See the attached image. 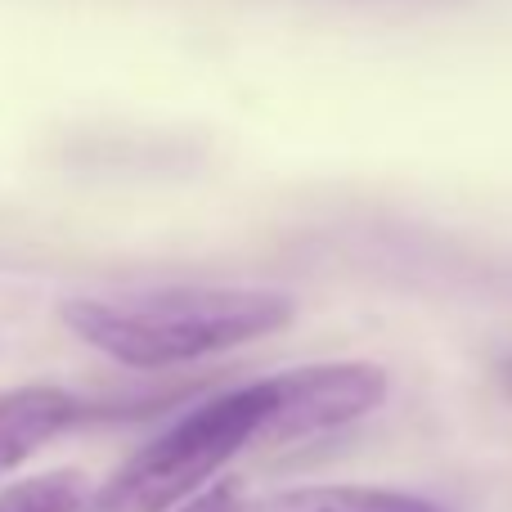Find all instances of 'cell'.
<instances>
[{
	"instance_id": "obj_1",
	"label": "cell",
	"mask_w": 512,
	"mask_h": 512,
	"mask_svg": "<svg viewBox=\"0 0 512 512\" xmlns=\"http://www.w3.org/2000/svg\"><path fill=\"white\" fill-rule=\"evenodd\" d=\"M297 301L252 283H167L140 292L72 297L59 319L122 369H176L248 346L292 324Z\"/></svg>"
},
{
	"instance_id": "obj_2",
	"label": "cell",
	"mask_w": 512,
	"mask_h": 512,
	"mask_svg": "<svg viewBox=\"0 0 512 512\" xmlns=\"http://www.w3.org/2000/svg\"><path fill=\"white\" fill-rule=\"evenodd\" d=\"M274 414V378H256L207 396L135 450L81 512H176L248 445H265Z\"/></svg>"
},
{
	"instance_id": "obj_3",
	"label": "cell",
	"mask_w": 512,
	"mask_h": 512,
	"mask_svg": "<svg viewBox=\"0 0 512 512\" xmlns=\"http://www.w3.org/2000/svg\"><path fill=\"white\" fill-rule=\"evenodd\" d=\"M382 400H387V369L364 360L306 364V369L274 373V414L265 427V445H288L333 432V427L373 414Z\"/></svg>"
},
{
	"instance_id": "obj_4",
	"label": "cell",
	"mask_w": 512,
	"mask_h": 512,
	"mask_svg": "<svg viewBox=\"0 0 512 512\" xmlns=\"http://www.w3.org/2000/svg\"><path fill=\"white\" fill-rule=\"evenodd\" d=\"M104 409L95 400L77 396L68 387H50V382H27V387L0 391V481L18 472L36 450L54 441V436L72 432L86 418H99Z\"/></svg>"
},
{
	"instance_id": "obj_5",
	"label": "cell",
	"mask_w": 512,
	"mask_h": 512,
	"mask_svg": "<svg viewBox=\"0 0 512 512\" xmlns=\"http://www.w3.org/2000/svg\"><path fill=\"white\" fill-rule=\"evenodd\" d=\"M248 512H445L423 495L378 486H297L248 499Z\"/></svg>"
},
{
	"instance_id": "obj_6",
	"label": "cell",
	"mask_w": 512,
	"mask_h": 512,
	"mask_svg": "<svg viewBox=\"0 0 512 512\" xmlns=\"http://www.w3.org/2000/svg\"><path fill=\"white\" fill-rule=\"evenodd\" d=\"M86 499H90L86 477L77 468H63L5 486L0 490V512H81Z\"/></svg>"
},
{
	"instance_id": "obj_7",
	"label": "cell",
	"mask_w": 512,
	"mask_h": 512,
	"mask_svg": "<svg viewBox=\"0 0 512 512\" xmlns=\"http://www.w3.org/2000/svg\"><path fill=\"white\" fill-rule=\"evenodd\" d=\"M176 512H248V495H243L239 481H221V486H207L198 499H189Z\"/></svg>"
}]
</instances>
